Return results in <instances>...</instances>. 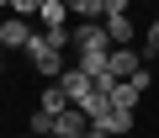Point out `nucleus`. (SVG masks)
<instances>
[{"instance_id": "4468645a", "label": "nucleus", "mask_w": 159, "mask_h": 138, "mask_svg": "<svg viewBox=\"0 0 159 138\" xmlns=\"http://www.w3.org/2000/svg\"><path fill=\"white\" fill-rule=\"evenodd\" d=\"M127 6H138V0H106V16L111 11H127Z\"/></svg>"}, {"instance_id": "7ed1b4c3", "label": "nucleus", "mask_w": 159, "mask_h": 138, "mask_svg": "<svg viewBox=\"0 0 159 138\" xmlns=\"http://www.w3.org/2000/svg\"><path fill=\"white\" fill-rule=\"evenodd\" d=\"M133 133V112L127 106H106L101 117H90V138H122Z\"/></svg>"}, {"instance_id": "0eeeda50", "label": "nucleus", "mask_w": 159, "mask_h": 138, "mask_svg": "<svg viewBox=\"0 0 159 138\" xmlns=\"http://www.w3.org/2000/svg\"><path fill=\"white\" fill-rule=\"evenodd\" d=\"M106 32H111V43H138V27H133L127 11H111L106 16Z\"/></svg>"}, {"instance_id": "20e7f679", "label": "nucleus", "mask_w": 159, "mask_h": 138, "mask_svg": "<svg viewBox=\"0 0 159 138\" xmlns=\"http://www.w3.org/2000/svg\"><path fill=\"white\" fill-rule=\"evenodd\" d=\"M32 37H37V27L21 11H11L6 21H0V48H32Z\"/></svg>"}, {"instance_id": "423d86ee", "label": "nucleus", "mask_w": 159, "mask_h": 138, "mask_svg": "<svg viewBox=\"0 0 159 138\" xmlns=\"http://www.w3.org/2000/svg\"><path fill=\"white\" fill-rule=\"evenodd\" d=\"M37 106H43V112H64V106H69V90H64V75H53V80L43 85Z\"/></svg>"}, {"instance_id": "2eb2a0df", "label": "nucleus", "mask_w": 159, "mask_h": 138, "mask_svg": "<svg viewBox=\"0 0 159 138\" xmlns=\"http://www.w3.org/2000/svg\"><path fill=\"white\" fill-rule=\"evenodd\" d=\"M0 75H6V53H0Z\"/></svg>"}, {"instance_id": "f8f14e48", "label": "nucleus", "mask_w": 159, "mask_h": 138, "mask_svg": "<svg viewBox=\"0 0 159 138\" xmlns=\"http://www.w3.org/2000/svg\"><path fill=\"white\" fill-rule=\"evenodd\" d=\"M6 6H11V11H21V16H37V6H43V0H6Z\"/></svg>"}, {"instance_id": "9d476101", "label": "nucleus", "mask_w": 159, "mask_h": 138, "mask_svg": "<svg viewBox=\"0 0 159 138\" xmlns=\"http://www.w3.org/2000/svg\"><path fill=\"white\" fill-rule=\"evenodd\" d=\"M27 133H43V138H53V112H43V106H37V112L27 117Z\"/></svg>"}, {"instance_id": "f03ea898", "label": "nucleus", "mask_w": 159, "mask_h": 138, "mask_svg": "<svg viewBox=\"0 0 159 138\" xmlns=\"http://www.w3.org/2000/svg\"><path fill=\"white\" fill-rule=\"evenodd\" d=\"M53 138H90V112L85 106H64V112H53Z\"/></svg>"}, {"instance_id": "9b49d317", "label": "nucleus", "mask_w": 159, "mask_h": 138, "mask_svg": "<svg viewBox=\"0 0 159 138\" xmlns=\"http://www.w3.org/2000/svg\"><path fill=\"white\" fill-rule=\"evenodd\" d=\"M69 16H106V0H69Z\"/></svg>"}, {"instance_id": "dca6fc26", "label": "nucleus", "mask_w": 159, "mask_h": 138, "mask_svg": "<svg viewBox=\"0 0 159 138\" xmlns=\"http://www.w3.org/2000/svg\"><path fill=\"white\" fill-rule=\"evenodd\" d=\"M138 6H148V0H138Z\"/></svg>"}, {"instance_id": "f257e3e1", "label": "nucleus", "mask_w": 159, "mask_h": 138, "mask_svg": "<svg viewBox=\"0 0 159 138\" xmlns=\"http://www.w3.org/2000/svg\"><path fill=\"white\" fill-rule=\"evenodd\" d=\"M27 53H32V69H37L43 80H53V75H64V48H53V43H48V32H37Z\"/></svg>"}, {"instance_id": "1a4fd4ad", "label": "nucleus", "mask_w": 159, "mask_h": 138, "mask_svg": "<svg viewBox=\"0 0 159 138\" xmlns=\"http://www.w3.org/2000/svg\"><path fill=\"white\" fill-rule=\"evenodd\" d=\"M138 101H143L138 80H117V85H111V106H127V112H138Z\"/></svg>"}, {"instance_id": "ddd939ff", "label": "nucleus", "mask_w": 159, "mask_h": 138, "mask_svg": "<svg viewBox=\"0 0 159 138\" xmlns=\"http://www.w3.org/2000/svg\"><path fill=\"white\" fill-rule=\"evenodd\" d=\"M143 43H148V53H159V21H148V32H143Z\"/></svg>"}, {"instance_id": "6e6552de", "label": "nucleus", "mask_w": 159, "mask_h": 138, "mask_svg": "<svg viewBox=\"0 0 159 138\" xmlns=\"http://www.w3.org/2000/svg\"><path fill=\"white\" fill-rule=\"evenodd\" d=\"M106 53H111V48H85V53H74V64L85 69V75L101 80V75H111V69H106Z\"/></svg>"}, {"instance_id": "39448f33", "label": "nucleus", "mask_w": 159, "mask_h": 138, "mask_svg": "<svg viewBox=\"0 0 159 138\" xmlns=\"http://www.w3.org/2000/svg\"><path fill=\"white\" fill-rule=\"evenodd\" d=\"M106 69H111L117 80H127V75H138V69H143V53H138L133 43H111V53H106Z\"/></svg>"}]
</instances>
